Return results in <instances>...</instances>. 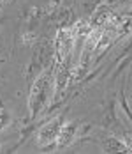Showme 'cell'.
<instances>
[{"instance_id":"cell-5","label":"cell","mask_w":132,"mask_h":154,"mask_svg":"<svg viewBox=\"0 0 132 154\" xmlns=\"http://www.w3.org/2000/svg\"><path fill=\"white\" fill-rule=\"evenodd\" d=\"M102 151L104 152H129L125 140H120L116 137H109L102 142Z\"/></svg>"},{"instance_id":"cell-4","label":"cell","mask_w":132,"mask_h":154,"mask_svg":"<svg viewBox=\"0 0 132 154\" xmlns=\"http://www.w3.org/2000/svg\"><path fill=\"white\" fill-rule=\"evenodd\" d=\"M78 129H79V122H63L62 124V128H60V133L58 137H57V149H63V147H67V145H71L74 142V138L78 137Z\"/></svg>"},{"instance_id":"cell-6","label":"cell","mask_w":132,"mask_h":154,"mask_svg":"<svg viewBox=\"0 0 132 154\" xmlns=\"http://www.w3.org/2000/svg\"><path fill=\"white\" fill-rule=\"evenodd\" d=\"M11 122H13V117H11V113H9L7 110L0 108V131H2V129H5V128H7Z\"/></svg>"},{"instance_id":"cell-7","label":"cell","mask_w":132,"mask_h":154,"mask_svg":"<svg viewBox=\"0 0 132 154\" xmlns=\"http://www.w3.org/2000/svg\"><path fill=\"white\" fill-rule=\"evenodd\" d=\"M125 143H127V149H129V152H132V137H125Z\"/></svg>"},{"instance_id":"cell-3","label":"cell","mask_w":132,"mask_h":154,"mask_svg":"<svg viewBox=\"0 0 132 154\" xmlns=\"http://www.w3.org/2000/svg\"><path fill=\"white\" fill-rule=\"evenodd\" d=\"M62 124H63V117H62V115L49 119V121L44 124V126H41V129L37 131V143H39L41 147H48V145L55 143V142H57V137H58V133H60Z\"/></svg>"},{"instance_id":"cell-1","label":"cell","mask_w":132,"mask_h":154,"mask_svg":"<svg viewBox=\"0 0 132 154\" xmlns=\"http://www.w3.org/2000/svg\"><path fill=\"white\" fill-rule=\"evenodd\" d=\"M51 85H53V73L51 71H43L34 80L28 94V113L32 121L37 119V115L44 110L48 97L51 94Z\"/></svg>"},{"instance_id":"cell-2","label":"cell","mask_w":132,"mask_h":154,"mask_svg":"<svg viewBox=\"0 0 132 154\" xmlns=\"http://www.w3.org/2000/svg\"><path fill=\"white\" fill-rule=\"evenodd\" d=\"M72 32L69 29H60L57 34V43H55V64L71 62L72 55Z\"/></svg>"}]
</instances>
